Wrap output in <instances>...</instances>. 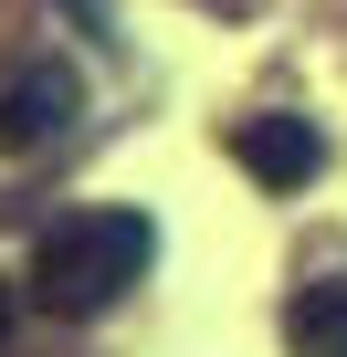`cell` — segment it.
Masks as SVG:
<instances>
[{"label":"cell","mask_w":347,"mask_h":357,"mask_svg":"<svg viewBox=\"0 0 347 357\" xmlns=\"http://www.w3.org/2000/svg\"><path fill=\"white\" fill-rule=\"evenodd\" d=\"M158 263V221L147 211H64L32 242V305L64 326H95L137 294V273Z\"/></svg>","instance_id":"cell-1"},{"label":"cell","mask_w":347,"mask_h":357,"mask_svg":"<svg viewBox=\"0 0 347 357\" xmlns=\"http://www.w3.org/2000/svg\"><path fill=\"white\" fill-rule=\"evenodd\" d=\"M74 116H84V74H74V63H53V53H32L11 84H0V147H11V158L53 147Z\"/></svg>","instance_id":"cell-2"},{"label":"cell","mask_w":347,"mask_h":357,"mask_svg":"<svg viewBox=\"0 0 347 357\" xmlns=\"http://www.w3.org/2000/svg\"><path fill=\"white\" fill-rule=\"evenodd\" d=\"M232 168L253 178V190H305V178L326 168V137H316L305 116L263 105V116H232Z\"/></svg>","instance_id":"cell-3"},{"label":"cell","mask_w":347,"mask_h":357,"mask_svg":"<svg viewBox=\"0 0 347 357\" xmlns=\"http://www.w3.org/2000/svg\"><path fill=\"white\" fill-rule=\"evenodd\" d=\"M284 347H295V357H347V273L295 284V305H284Z\"/></svg>","instance_id":"cell-4"},{"label":"cell","mask_w":347,"mask_h":357,"mask_svg":"<svg viewBox=\"0 0 347 357\" xmlns=\"http://www.w3.org/2000/svg\"><path fill=\"white\" fill-rule=\"evenodd\" d=\"M11 315H22V294H11V284H0V347H11Z\"/></svg>","instance_id":"cell-5"}]
</instances>
